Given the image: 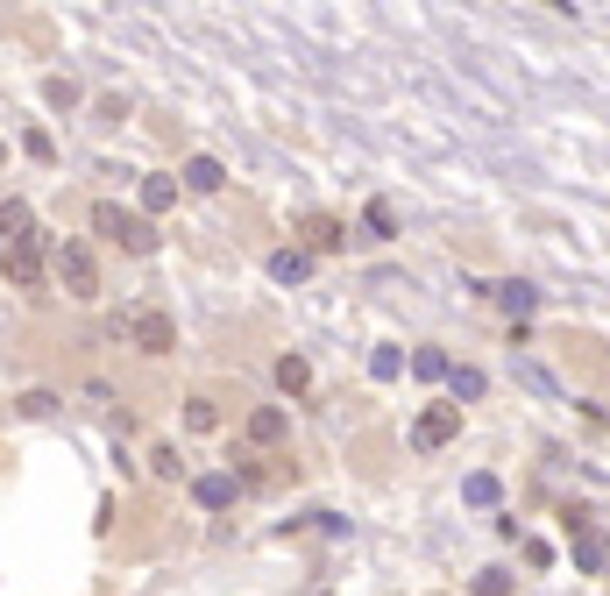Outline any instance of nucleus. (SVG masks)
Wrapping results in <instances>:
<instances>
[{"label": "nucleus", "mask_w": 610, "mask_h": 596, "mask_svg": "<svg viewBox=\"0 0 610 596\" xmlns=\"http://www.w3.org/2000/svg\"><path fill=\"white\" fill-rule=\"evenodd\" d=\"M305 384H313V369H305V355H277V391H284V398H298Z\"/></svg>", "instance_id": "obj_13"}, {"label": "nucleus", "mask_w": 610, "mask_h": 596, "mask_svg": "<svg viewBox=\"0 0 610 596\" xmlns=\"http://www.w3.org/2000/svg\"><path fill=\"white\" fill-rule=\"evenodd\" d=\"M462 497H469V504H497V476H469Z\"/></svg>", "instance_id": "obj_20"}, {"label": "nucleus", "mask_w": 610, "mask_h": 596, "mask_svg": "<svg viewBox=\"0 0 610 596\" xmlns=\"http://www.w3.org/2000/svg\"><path fill=\"white\" fill-rule=\"evenodd\" d=\"M93 235L121 242L128 256H149V249H157V228H149V213H121L114 199H100V206H93Z\"/></svg>", "instance_id": "obj_1"}, {"label": "nucleus", "mask_w": 610, "mask_h": 596, "mask_svg": "<svg viewBox=\"0 0 610 596\" xmlns=\"http://www.w3.org/2000/svg\"><path fill=\"white\" fill-rule=\"evenodd\" d=\"M0 263H8V228H0Z\"/></svg>", "instance_id": "obj_24"}, {"label": "nucleus", "mask_w": 610, "mask_h": 596, "mask_svg": "<svg viewBox=\"0 0 610 596\" xmlns=\"http://www.w3.org/2000/svg\"><path fill=\"white\" fill-rule=\"evenodd\" d=\"M341 220H327V213H313V220H305V256H327V249H341Z\"/></svg>", "instance_id": "obj_8"}, {"label": "nucleus", "mask_w": 610, "mask_h": 596, "mask_svg": "<svg viewBox=\"0 0 610 596\" xmlns=\"http://www.w3.org/2000/svg\"><path fill=\"white\" fill-rule=\"evenodd\" d=\"M447 369H454V362H447L440 348H419V355H412V377H447Z\"/></svg>", "instance_id": "obj_18"}, {"label": "nucleus", "mask_w": 610, "mask_h": 596, "mask_svg": "<svg viewBox=\"0 0 610 596\" xmlns=\"http://www.w3.org/2000/svg\"><path fill=\"white\" fill-rule=\"evenodd\" d=\"M284 426H291V419H284V405L249 412V440H256V447H277V440H284Z\"/></svg>", "instance_id": "obj_10"}, {"label": "nucleus", "mask_w": 610, "mask_h": 596, "mask_svg": "<svg viewBox=\"0 0 610 596\" xmlns=\"http://www.w3.org/2000/svg\"><path fill=\"white\" fill-rule=\"evenodd\" d=\"M185 185H192V192H220V185H227V164H220V157H192V164H185Z\"/></svg>", "instance_id": "obj_12"}, {"label": "nucleus", "mask_w": 610, "mask_h": 596, "mask_svg": "<svg viewBox=\"0 0 610 596\" xmlns=\"http://www.w3.org/2000/svg\"><path fill=\"white\" fill-rule=\"evenodd\" d=\"M398 369H405L398 348H376V355H369V377H376V384H398Z\"/></svg>", "instance_id": "obj_17"}, {"label": "nucleus", "mask_w": 610, "mask_h": 596, "mask_svg": "<svg viewBox=\"0 0 610 596\" xmlns=\"http://www.w3.org/2000/svg\"><path fill=\"white\" fill-rule=\"evenodd\" d=\"M22 412H29V419H50L57 398H50V391H22Z\"/></svg>", "instance_id": "obj_23"}, {"label": "nucleus", "mask_w": 610, "mask_h": 596, "mask_svg": "<svg viewBox=\"0 0 610 596\" xmlns=\"http://www.w3.org/2000/svg\"><path fill=\"white\" fill-rule=\"evenodd\" d=\"M0 157H8V142H0Z\"/></svg>", "instance_id": "obj_25"}, {"label": "nucleus", "mask_w": 610, "mask_h": 596, "mask_svg": "<svg viewBox=\"0 0 610 596\" xmlns=\"http://www.w3.org/2000/svg\"><path fill=\"white\" fill-rule=\"evenodd\" d=\"M185 426H192V433H213V426H220V412H213L206 398H192V405H185Z\"/></svg>", "instance_id": "obj_19"}, {"label": "nucleus", "mask_w": 610, "mask_h": 596, "mask_svg": "<svg viewBox=\"0 0 610 596\" xmlns=\"http://www.w3.org/2000/svg\"><path fill=\"white\" fill-rule=\"evenodd\" d=\"M22 149H29V157H36V164H50V157H57V142H50L43 128H29V135H22Z\"/></svg>", "instance_id": "obj_22"}, {"label": "nucleus", "mask_w": 610, "mask_h": 596, "mask_svg": "<svg viewBox=\"0 0 610 596\" xmlns=\"http://www.w3.org/2000/svg\"><path fill=\"white\" fill-rule=\"evenodd\" d=\"M362 228H369V235H398V206H391V199H369V206H362Z\"/></svg>", "instance_id": "obj_15"}, {"label": "nucleus", "mask_w": 610, "mask_h": 596, "mask_svg": "<svg viewBox=\"0 0 610 596\" xmlns=\"http://www.w3.org/2000/svg\"><path fill=\"white\" fill-rule=\"evenodd\" d=\"M114 334H128L142 355H171V348H178V327H171V313H157V306H135L128 320H114Z\"/></svg>", "instance_id": "obj_3"}, {"label": "nucleus", "mask_w": 610, "mask_h": 596, "mask_svg": "<svg viewBox=\"0 0 610 596\" xmlns=\"http://www.w3.org/2000/svg\"><path fill=\"white\" fill-rule=\"evenodd\" d=\"M490 298H497V306H504L511 320H525L532 306H540V291H532V284H518V277H511V284H490Z\"/></svg>", "instance_id": "obj_9"}, {"label": "nucleus", "mask_w": 610, "mask_h": 596, "mask_svg": "<svg viewBox=\"0 0 610 596\" xmlns=\"http://www.w3.org/2000/svg\"><path fill=\"white\" fill-rule=\"evenodd\" d=\"M454 433H462V405H454V398H447V405H426V412L412 419V447H426V455H433V447H447Z\"/></svg>", "instance_id": "obj_5"}, {"label": "nucleus", "mask_w": 610, "mask_h": 596, "mask_svg": "<svg viewBox=\"0 0 610 596\" xmlns=\"http://www.w3.org/2000/svg\"><path fill=\"white\" fill-rule=\"evenodd\" d=\"M270 277L277 284H305V277H313V256H305V249H277L270 256Z\"/></svg>", "instance_id": "obj_11"}, {"label": "nucleus", "mask_w": 610, "mask_h": 596, "mask_svg": "<svg viewBox=\"0 0 610 596\" xmlns=\"http://www.w3.org/2000/svg\"><path fill=\"white\" fill-rule=\"evenodd\" d=\"M235 497H242V476H235V469H213V476L192 483V504H199V511H227Z\"/></svg>", "instance_id": "obj_6"}, {"label": "nucleus", "mask_w": 610, "mask_h": 596, "mask_svg": "<svg viewBox=\"0 0 610 596\" xmlns=\"http://www.w3.org/2000/svg\"><path fill=\"white\" fill-rule=\"evenodd\" d=\"M178 206V178H142V213H171Z\"/></svg>", "instance_id": "obj_14"}, {"label": "nucleus", "mask_w": 610, "mask_h": 596, "mask_svg": "<svg viewBox=\"0 0 610 596\" xmlns=\"http://www.w3.org/2000/svg\"><path fill=\"white\" fill-rule=\"evenodd\" d=\"M568 540H575V568H589V575H603V568H610V533L582 526V533H568Z\"/></svg>", "instance_id": "obj_7"}, {"label": "nucleus", "mask_w": 610, "mask_h": 596, "mask_svg": "<svg viewBox=\"0 0 610 596\" xmlns=\"http://www.w3.org/2000/svg\"><path fill=\"white\" fill-rule=\"evenodd\" d=\"M50 277H57L71 298H93V291H100V263H93L86 242H57V249H50Z\"/></svg>", "instance_id": "obj_2"}, {"label": "nucleus", "mask_w": 610, "mask_h": 596, "mask_svg": "<svg viewBox=\"0 0 610 596\" xmlns=\"http://www.w3.org/2000/svg\"><path fill=\"white\" fill-rule=\"evenodd\" d=\"M50 249H57V242H50L43 228H29V235H22V242L8 249V263H0V277H8L15 291H36V284H43V256H50Z\"/></svg>", "instance_id": "obj_4"}, {"label": "nucleus", "mask_w": 610, "mask_h": 596, "mask_svg": "<svg viewBox=\"0 0 610 596\" xmlns=\"http://www.w3.org/2000/svg\"><path fill=\"white\" fill-rule=\"evenodd\" d=\"M447 391H454V405H476L483 398V369H447Z\"/></svg>", "instance_id": "obj_16"}, {"label": "nucleus", "mask_w": 610, "mask_h": 596, "mask_svg": "<svg viewBox=\"0 0 610 596\" xmlns=\"http://www.w3.org/2000/svg\"><path fill=\"white\" fill-rule=\"evenodd\" d=\"M476 596H511V575H504V568H483V575H476Z\"/></svg>", "instance_id": "obj_21"}]
</instances>
